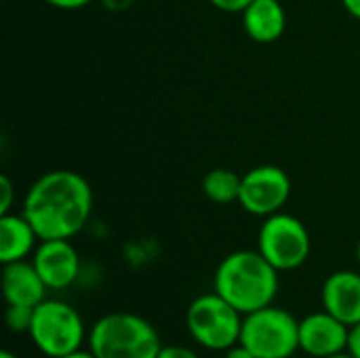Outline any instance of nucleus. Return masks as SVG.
Segmentation results:
<instances>
[{
    "instance_id": "obj_6",
    "label": "nucleus",
    "mask_w": 360,
    "mask_h": 358,
    "mask_svg": "<svg viewBox=\"0 0 360 358\" xmlns=\"http://www.w3.org/2000/svg\"><path fill=\"white\" fill-rule=\"evenodd\" d=\"M190 338L205 350L226 352L236 346L243 329V314L219 293L198 295L186 312Z\"/></svg>"
},
{
    "instance_id": "obj_21",
    "label": "nucleus",
    "mask_w": 360,
    "mask_h": 358,
    "mask_svg": "<svg viewBox=\"0 0 360 358\" xmlns=\"http://www.w3.org/2000/svg\"><path fill=\"white\" fill-rule=\"evenodd\" d=\"M348 352L354 358H360V323L350 327V342H348Z\"/></svg>"
},
{
    "instance_id": "obj_18",
    "label": "nucleus",
    "mask_w": 360,
    "mask_h": 358,
    "mask_svg": "<svg viewBox=\"0 0 360 358\" xmlns=\"http://www.w3.org/2000/svg\"><path fill=\"white\" fill-rule=\"evenodd\" d=\"M207 2L224 13H243L253 0H207Z\"/></svg>"
},
{
    "instance_id": "obj_3",
    "label": "nucleus",
    "mask_w": 360,
    "mask_h": 358,
    "mask_svg": "<svg viewBox=\"0 0 360 358\" xmlns=\"http://www.w3.org/2000/svg\"><path fill=\"white\" fill-rule=\"evenodd\" d=\"M86 348L97 358H158L162 342L148 319L133 312H110L89 329Z\"/></svg>"
},
{
    "instance_id": "obj_19",
    "label": "nucleus",
    "mask_w": 360,
    "mask_h": 358,
    "mask_svg": "<svg viewBox=\"0 0 360 358\" xmlns=\"http://www.w3.org/2000/svg\"><path fill=\"white\" fill-rule=\"evenodd\" d=\"M158 358H200L192 348H186V346H162Z\"/></svg>"
},
{
    "instance_id": "obj_15",
    "label": "nucleus",
    "mask_w": 360,
    "mask_h": 358,
    "mask_svg": "<svg viewBox=\"0 0 360 358\" xmlns=\"http://www.w3.org/2000/svg\"><path fill=\"white\" fill-rule=\"evenodd\" d=\"M243 175L232 169H211L202 177V194L215 205H232L238 203Z\"/></svg>"
},
{
    "instance_id": "obj_20",
    "label": "nucleus",
    "mask_w": 360,
    "mask_h": 358,
    "mask_svg": "<svg viewBox=\"0 0 360 358\" xmlns=\"http://www.w3.org/2000/svg\"><path fill=\"white\" fill-rule=\"evenodd\" d=\"M44 2L53 8H59V11H78V8L89 6L93 0H44Z\"/></svg>"
},
{
    "instance_id": "obj_5",
    "label": "nucleus",
    "mask_w": 360,
    "mask_h": 358,
    "mask_svg": "<svg viewBox=\"0 0 360 358\" xmlns=\"http://www.w3.org/2000/svg\"><path fill=\"white\" fill-rule=\"evenodd\" d=\"M238 344L257 358H291L300 350V321L274 304L259 308L243 317Z\"/></svg>"
},
{
    "instance_id": "obj_1",
    "label": "nucleus",
    "mask_w": 360,
    "mask_h": 358,
    "mask_svg": "<svg viewBox=\"0 0 360 358\" xmlns=\"http://www.w3.org/2000/svg\"><path fill=\"white\" fill-rule=\"evenodd\" d=\"M21 213L40 241H72L84 230L93 213L91 184L76 171H49L27 188Z\"/></svg>"
},
{
    "instance_id": "obj_8",
    "label": "nucleus",
    "mask_w": 360,
    "mask_h": 358,
    "mask_svg": "<svg viewBox=\"0 0 360 358\" xmlns=\"http://www.w3.org/2000/svg\"><path fill=\"white\" fill-rule=\"evenodd\" d=\"M289 196L291 179L287 171L276 165H259L243 175L238 205L255 217H268L283 211Z\"/></svg>"
},
{
    "instance_id": "obj_7",
    "label": "nucleus",
    "mask_w": 360,
    "mask_h": 358,
    "mask_svg": "<svg viewBox=\"0 0 360 358\" xmlns=\"http://www.w3.org/2000/svg\"><path fill=\"white\" fill-rule=\"evenodd\" d=\"M257 251L278 272H291L308 262L312 238L300 217L278 211L264 217L257 234Z\"/></svg>"
},
{
    "instance_id": "obj_14",
    "label": "nucleus",
    "mask_w": 360,
    "mask_h": 358,
    "mask_svg": "<svg viewBox=\"0 0 360 358\" xmlns=\"http://www.w3.org/2000/svg\"><path fill=\"white\" fill-rule=\"evenodd\" d=\"M40 236L23 213L0 215V262H21L34 255Z\"/></svg>"
},
{
    "instance_id": "obj_27",
    "label": "nucleus",
    "mask_w": 360,
    "mask_h": 358,
    "mask_svg": "<svg viewBox=\"0 0 360 358\" xmlns=\"http://www.w3.org/2000/svg\"><path fill=\"white\" fill-rule=\"evenodd\" d=\"M325 358H354V357L346 350V352H340V354H333V357H325Z\"/></svg>"
},
{
    "instance_id": "obj_4",
    "label": "nucleus",
    "mask_w": 360,
    "mask_h": 358,
    "mask_svg": "<svg viewBox=\"0 0 360 358\" xmlns=\"http://www.w3.org/2000/svg\"><path fill=\"white\" fill-rule=\"evenodd\" d=\"M27 335L40 354L46 358H61L84 348L89 331L74 306L61 300H44L34 308Z\"/></svg>"
},
{
    "instance_id": "obj_28",
    "label": "nucleus",
    "mask_w": 360,
    "mask_h": 358,
    "mask_svg": "<svg viewBox=\"0 0 360 358\" xmlns=\"http://www.w3.org/2000/svg\"><path fill=\"white\" fill-rule=\"evenodd\" d=\"M356 262H359V266H360V241H359V245H356Z\"/></svg>"
},
{
    "instance_id": "obj_10",
    "label": "nucleus",
    "mask_w": 360,
    "mask_h": 358,
    "mask_svg": "<svg viewBox=\"0 0 360 358\" xmlns=\"http://www.w3.org/2000/svg\"><path fill=\"white\" fill-rule=\"evenodd\" d=\"M350 327L327 310L310 312L300 321V350L308 357L325 358L346 352Z\"/></svg>"
},
{
    "instance_id": "obj_12",
    "label": "nucleus",
    "mask_w": 360,
    "mask_h": 358,
    "mask_svg": "<svg viewBox=\"0 0 360 358\" xmlns=\"http://www.w3.org/2000/svg\"><path fill=\"white\" fill-rule=\"evenodd\" d=\"M49 287L40 279L32 260L11 262L2 268V295L6 306H30L36 308L46 300Z\"/></svg>"
},
{
    "instance_id": "obj_25",
    "label": "nucleus",
    "mask_w": 360,
    "mask_h": 358,
    "mask_svg": "<svg viewBox=\"0 0 360 358\" xmlns=\"http://www.w3.org/2000/svg\"><path fill=\"white\" fill-rule=\"evenodd\" d=\"M61 358H97L89 348L84 350V348H80V350H76V352H72V354H65V357Z\"/></svg>"
},
{
    "instance_id": "obj_17",
    "label": "nucleus",
    "mask_w": 360,
    "mask_h": 358,
    "mask_svg": "<svg viewBox=\"0 0 360 358\" xmlns=\"http://www.w3.org/2000/svg\"><path fill=\"white\" fill-rule=\"evenodd\" d=\"M13 200H15V188H13V181H11L6 175H0V215L11 213Z\"/></svg>"
},
{
    "instance_id": "obj_24",
    "label": "nucleus",
    "mask_w": 360,
    "mask_h": 358,
    "mask_svg": "<svg viewBox=\"0 0 360 358\" xmlns=\"http://www.w3.org/2000/svg\"><path fill=\"white\" fill-rule=\"evenodd\" d=\"M342 4H344V8L348 11L350 17L360 21V0H342Z\"/></svg>"
},
{
    "instance_id": "obj_11",
    "label": "nucleus",
    "mask_w": 360,
    "mask_h": 358,
    "mask_svg": "<svg viewBox=\"0 0 360 358\" xmlns=\"http://www.w3.org/2000/svg\"><path fill=\"white\" fill-rule=\"evenodd\" d=\"M323 310L354 327L360 323V272L338 270L329 274L321 289Z\"/></svg>"
},
{
    "instance_id": "obj_2",
    "label": "nucleus",
    "mask_w": 360,
    "mask_h": 358,
    "mask_svg": "<svg viewBox=\"0 0 360 358\" xmlns=\"http://www.w3.org/2000/svg\"><path fill=\"white\" fill-rule=\"evenodd\" d=\"M278 274L257 249H240L219 262L213 276V291L245 317L274 304L281 289Z\"/></svg>"
},
{
    "instance_id": "obj_26",
    "label": "nucleus",
    "mask_w": 360,
    "mask_h": 358,
    "mask_svg": "<svg viewBox=\"0 0 360 358\" xmlns=\"http://www.w3.org/2000/svg\"><path fill=\"white\" fill-rule=\"evenodd\" d=\"M0 358H19L15 352H11V350H2L0 352Z\"/></svg>"
},
{
    "instance_id": "obj_23",
    "label": "nucleus",
    "mask_w": 360,
    "mask_h": 358,
    "mask_svg": "<svg viewBox=\"0 0 360 358\" xmlns=\"http://www.w3.org/2000/svg\"><path fill=\"white\" fill-rule=\"evenodd\" d=\"M133 2H135V0H103L105 8H110V11H124V8H129Z\"/></svg>"
},
{
    "instance_id": "obj_9",
    "label": "nucleus",
    "mask_w": 360,
    "mask_h": 358,
    "mask_svg": "<svg viewBox=\"0 0 360 358\" xmlns=\"http://www.w3.org/2000/svg\"><path fill=\"white\" fill-rule=\"evenodd\" d=\"M32 264L49 291H63L80 276V255L65 238L40 241L32 255Z\"/></svg>"
},
{
    "instance_id": "obj_13",
    "label": "nucleus",
    "mask_w": 360,
    "mask_h": 358,
    "mask_svg": "<svg viewBox=\"0 0 360 358\" xmlns=\"http://www.w3.org/2000/svg\"><path fill=\"white\" fill-rule=\"evenodd\" d=\"M240 15L245 34L259 44L276 42L287 30V11L281 0H253Z\"/></svg>"
},
{
    "instance_id": "obj_16",
    "label": "nucleus",
    "mask_w": 360,
    "mask_h": 358,
    "mask_svg": "<svg viewBox=\"0 0 360 358\" xmlns=\"http://www.w3.org/2000/svg\"><path fill=\"white\" fill-rule=\"evenodd\" d=\"M6 327L13 333H27L34 319V308L30 306H6Z\"/></svg>"
},
{
    "instance_id": "obj_22",
    "label": "nucleus",
    "mask_w": 360,
    "mask_h": 358,
    "mask_svg": "<svg viewBox=\"0 0 360 358\" xmlns=\"http://www.w3.org/2000/svg\"><path fill=\"white\" fill-rule=\"evenodd\" d=\"M224 358H257L251 350H247L243 344H236V346H232V348H228L226 352H224Z\"/></svg>"
}]
</instances>
